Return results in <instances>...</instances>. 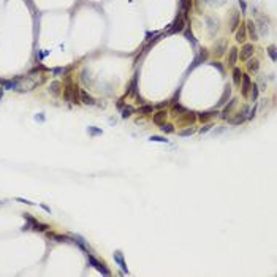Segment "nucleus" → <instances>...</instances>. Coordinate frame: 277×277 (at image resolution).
I'll use <instances>...</instances> for the list:
<instances>
[{"instance_id":"nucleus-19","label":"nucleus","mask_w":277,"mask_h":277,"mask_svg":"<svg viewBox=\"0 0 277 277\" xmlns=\"http://www.w3.org/2000/svg\"><path fill=\"white\" fill-rule=\"evenodd\" d=\"M160 130L163 133H174V127H173L171 124H162L160 125Z\"/></svg>"},{"instance_id":"nucleus-28","label":"nucleus","mask_w":277,"mask_h":277,"mask_svg":"<svg viewBox=\"0 0 277 277\" xmlns=\"http://www.w3.org/2000/svg\"><path fill=\"white\" fill-rule=\"evenodd\" d=\"M174 109H176V111H179V113H184V111H185L181 105H174Z\"/></svg>"},{"instance_id":"nucleus-9","label":"nucleus","mask_w":277,"mask_h":277,"mask_svg":"<svg viewBox=\"0 0 277 277\" xmlns=\"http://www.w3.org/2000/svg\"><path fill=\"white\" fill-rule=\"evenodd\" d=\"M230 95H231V89H230V85H227V87H225L223 95H222V98H220V101H219V106L225 105V103H227V100L230 98Z\"/></svg>"},{"instance_id":"nucleus-23","label":"nucleus","mask_w":277,"mask_h":277,"mask_svg":"<svg viewBox=\"0 0 277 277\" xmlns=\"http://www.w3.org/2000/svg\"><path fill=\"white\" fill-rule=\"evenodd\" d=\"M193 133H195L193 128H188V130H182V132H179L181 136H190V135H193Z\"/></svg>"},{"instance_id":"nucleus-2","label":"nucleus","mask_w":277,"mask_h":277,"mask_svg":"<svg viewBox=\"0 0 277 277\" xmlns=\"http://www.w3.org/2000/svg\"><path fill=\"white\" fill-rule=\"evenodd\" d=\"M184 30V18L182 16H179V18L174 21V24H173V27L168 30L169 33H176V32H182Z\"/></svg>"},{"instance_id":"nucleus-25","label":"nucleus","mask_w":277,"mask_h":277,"mask_svg":"<svg viewBox=\"0 0 277 277\" xmlns=\"http://www.w3.org/2000/svg\"><path fill=\"white\" fill-rule=\"evenodd\" d=\"M268 54L271 56V59H272V60H275V48H274V46H269V49H268Z\"/></svg>"},{"instance_id":"nucleus-8","label":"nucleus","mask_w":277,"mask_h":277,"mask_svg":"<svg viewBox=\"0 0 277 277\" xmlns=\"http://www.w3.org/2000/svg\"><path fill=\"white\" fill-rule=\"evenodd\" d=\"M236 60H238V49H236V48H231V49H230V54H228V65H230V67H234Z\"/></svg>"},{"instance_id":"nucleus-3","label":"nucleus","mask_w":277,"mask_h":277,"mask_svg":"<svg viewBox=\"0 0 277 277\" xmlns=\"http://www.w3.org/2000/svg\"><path fill=\"white\" fill-rule=\"evenodd\" d=\"M253 51H255V48H253V44H246L244 48H242V53H241V60H247L252 54H253Z\"/></svg>"},{"instance_id":"nucleus-29","label":"nucleus","mask_w":277,"mask_h":277,"mask_svg":"<svg viewBox=\"0 0 277 277\" xmlns=\"http://www.w3.org/2000/svg\"><path fill=\"white\" fill-rule=\"evenodd\" d=\"M18 201H21V203H25V204H33L32 201H29V200H22V198H18Z\"/></svg>"},{"instance_id":"nucleus-20","label":"nucleus","mask_w":277,"mask_h":277,"mask_svg":"<svg viewBox=\"0 0 277 277\" xmlns=\"http://www.w3.org/2000/svg\"><path fill=\"white\" fill-rule=\"evenodd\" d=\"M206 57H207V53H206V51L203 49V53H201V54H200V56H198V57L195 59V62H193V67H196V65H200V62H203V60H206Z\"/></svg>"},{"instance_id":"nucleus-4","label":"nucleus","mask_w":277,"mask_h":277,"mask_svg":"<svg viewBox=\"0 0 277 277\" xmlns=\"http://www.w3.org/2000/svg\"><path fill=\"white\" fill-rule=\"evenodd\" d=\"M250 76L249 75H242V95L247 97L249 95V89H250Z\"/></svg>"},{"instance_id":"nucleus-1","label":"nucleus","mask_w":277,"mask_h":277,"mask_svg":"<svg viewBox=\"0 0 277 277\" xmlns=\"http://www.w3.org/2000/svg\"><path fill=\"white\" fill-rule=\"evenodd\" d=\"M87 260H89V263H90V265H92L94 268H97V269H98L100 272H103L105 275H109V274H111V272H109V269H106V268L103 266V265H101V263L98 261L97 258H94L92 255H87Z\"/></svg>"},{"instance_id":"nucleus-5","label":"nucleus","mask_w":277,"mask_h":277,"mask_svg":"<svg viewBox=\"0 0 277 277\" xmlns=\"http://www.w3.org/2000/svg\"><path fill=\"white\" fill-rule=\"evenodd\" d=\"M246 40H247V29H246V25H241V29L236 32V41L244 43Z\"/></svg>"},{"instance_id":"nucleus-30","label":"nucleus","mask_w":277,"mask_h":277,"mask_svg":"<svg viewBox=\"0 0 277 277\" xmlns=\"http://www.w3.org/2000/svg\"><path fill=\"white\" fill-rule=\"evenodd\" d=\"M239 5H241V8H242V10L246 11V2H244V0H239Z\"/></svg>"},{"instance_id":"nucleus-7","label":"nucleus","mask_w":277,"mask_h":277,"mask_svg":"<svg viewBox=\"0 0 277 277\" xmlns=\"http://www.w3.org/2000/svg\"><path fill=\"white\" fill-rule=\"evenodd\" d=\"M247 27H249V33H250V38L253 41L258 40V32H256V27L253 24V21H247Z\"/></svg>"},{"instance_id":"nucleus-6","label":"nucleus","mask_w":277,"mask_h":277,"mask_svg":"<svg viewBox=\"0 0 277 277\" xmlns=\"http://www.w3.org/2000/svg\"><path fill=\"white\" fill-rule=\"evenodd\" d=\"M114 261H116L120 268H122L124 272L128 274V269H127V266H125V263H124V258H122V253H120V252H116V253H114Z\"/></svg>"},{"instance_id":"nucleus-11","label":"nucleus","mask_w":277,"mask_h":277,"mask_svg":"<svg viewBox=\"0 0 277 277\" xmlns=\"http://www.w3.org/2000/svg\"><path fill=\"white\" fill-rule=\"evenodd\" d=\"M166 117V111H159L157 114H154V117H152V120H154V124H162V120Z\"/></svg>"},{"instance_id":"nucleus-13","label":"nucleus","mask_w":277,"mask_h":277,"mask_svg":"<svg viewBox=\"0 0 277 277\" xmlns=\"http://www.w3.org/2000/svg\"><path fill=\"white\" fill-rule=\"evenodd\" d=\"M138 113L143 114V116H147V114L154 113V106H152V105H143L140 109H138Z\"/></svg>"},{"instance_id":"nucleus-18","label":"nucleus","mask_w":277,"mask_h":277,"mask_svg":"<svg viewBox=\"0 0 277 277\" xmlns=\"http://www.w3.org/2000/svg\"><path fill=\"white\" fill-rule=\"evenodd\" d=\"M250 98H252V101H255L256 98H258V85L256 84H250Z\"/></svg>"},{"instance_id":"nucleus-15","label":"nucleus","mask_w":277,"mask_h":277,"mask_svg":"<svg viewBox=\"0 0 277 277\" xmlns=\"http://www.w3.org/2000/svg\"><path fill=\"white\" fill-rule=\"evenodd\" d=\"M247 117L244 116V114H239L238 117H234V119H230V124H233V125H241L242 122H244Z\"/></svg>"},{"instance_id":"nucleus-24","label":"nucleus","mask_w":277,"mask_h":277,"mask_svg":"<svg viewBox=\"0 0 277 277\" xmlns=\"http://www.w3.org/2000/svg\"><path fill=\"white\" fill-rule=\"evenodd\" d=\"M150 141H157V143H168V140H165V138H162V136H150Z\"/></svg>"},{"instance_id":"nucleus-26","label":"nucleus","mask_w":277,"mask_h":277,"mask_svg":"<svg viewBox=\"0 0 277 277\" xmlns=\"http://www.w3.org/2000/svg\"><path fill=\"white\" fill-rule=\"evenodd\" d=\"M211 128H212V124H209V125H206L204 128H201V130H200V133L203 135V133H206V132H209Z\"/></svg>"},{"instance_id":"nucleus-16","label":"nucleus","mask_w":277,"mask_h":277,"mask_svg":"<svg viewBox=\"0 0 277 277\" xmlns=\"http://www.w3.org/2000/svg\"><path fill=\"white\" fill-rule=\"evenodd\" d=\"M233 78H234V84L239 85L241 84V78H242V73H241L239 68H234V70H233Z\"/></svg>"},{"instance_id":"nucleus-14","label":"nucleus","mask_w":277,"mask_h":277,"mask_svg":"<svg viewBox=\"0 0 277 277\" xmlns=\"http://www.w3.org/2000/svg\"><path fill=\"white\" fill-rule=\"evenodd\" d=\"M81 100H82V103H85V105H94V98L89 95V94H85V92H81Z\"/></svg>"},{"instance_id":"nucleus-22","label":"nucleus","mask_w":277,"mask_h":277,"mask_svg":"<svg viewBox=\"0 0 277 277\" xmlns=\"http://www.w3.org/2000/svg\"><path fill=\"white\" fill-rule=\"evenodd\" d=\"M132 113H133V108H132V106H125V108L122 109V117L127 119V117L132 116Z\"/></svg>"},{"instance_id":"nucleus-17","label":"nucleus","mask_w":277,"mask_h":277,"mask_svg":"<svg viewBox=\"0 0 277 277\" xmlns=\"http://www.w3.org/2000/svg\"><path fill=\"white\" fill-rule=\"evenodd\" d=\"M59 90H60V82H59V81H54L53 84L49 85V92H53L54 95H57Z\"/></svg>"},{"instance_id":"nucleus-21","label":"nucleus","mask_w":277,"mask_h":277,"mask_svg":"<svg viewBox=\"0 0 277 277\" xmlns=\"http://www.w3.org/2000/svg\"><path fill=\"white\" fill-rule=\"evenodd\" d=\"M234 105H236V100H231L230 106H227V108L223 109V114H222V117H223V119H227V114H228V113H230V111L233 109V106H234Z\"/></svg>"},{"instance_id":"nucleus-27","label":"nucleus","mask_w":277,"mask_h":277,"mask_svg":"<svg viewBox=\"0 0 277 277\" xmlns=\"http://www.w3.org/2000/svg\"><path fill=\"white\" fill-rule=\"evenodd\" d=\"M185 37H187L190 41H195V40H193V35H192V32H190V30H185Z\"/></svg>"},{"instance_id":"nucleus-10","label":"nucleus","mask_w":277,"mask_h":277,"mask_svg":"<svg viewBox=\"0 0 277 277\" xmlns=\"http://www.w3.org/2000/svg\"><path fill=\"white\" fill-rule=\"evenodd\" d=\"M247 68H249V72L256 73V72H258V68H260V62H258L256 59H250L249 63H247Z\"/></svg>"},{"instance_id":"nucleus-12","label":"nucleus","mask_w":277,"mask_h":277,"mask_svg":"<svg viewBox=\"0 0 277 277\" xmlns=\"http://www.w3.org/2000/svg\"><path fill=\"white\" fill-rule=\"evenodd\" d=\"M217 116V111H206V113H200L198 114V117H200V120H207V119H211V117H215Z\"/></svg>"}]
</instances>
